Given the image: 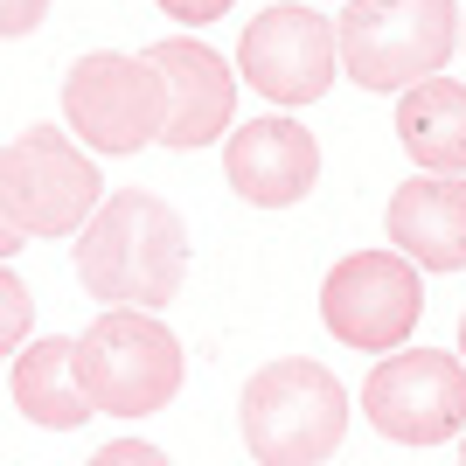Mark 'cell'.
<instances>
[{"label": "cell", "instance_id": "3", "mask_svg": "<svg viewBox=\"0 0 466 466\" xmlns=\"http://www.w3.org/2000/svg\"><path fill=\"white\" fill-rule=\"evenodd\" d=\"M244 446L258 466H320L349 431V390L307 355H279L244 383Z\"/></svg>", "mask_w": 466, "mask_h": 466}, {"label": "cell", "instance_id": "12", "mask_svg": "<svg viewBox=\"0 0 466 466\" xmlns=\"http://www.w3.org/2000/svg\"><path fill=\"white\" fill-rule=\"evenodd\" d=\"M390 251L425 272H466V181L418 175L390 188Z\"/></svg>", "mask_w": 466, "mask_h": 466}, {"label": "cell", "instance_id": "5", "mask_svg": "<svg viewBox=\"0 0 466 466\" xmlns=\"http://www.w3.org/2000/svg\"><path fill=\"white\" fill-rule=\"evenodd\" d=\"M0 209L21 237H70L97 209V167L56 126H35L0 147Z\"/></svg>", "mask_w": 466, "mask_h": 466}, {"label": "cell", "instance_id": "18", "mask_svg": "<svg viewBox=\"0 0 466 466\" xmlns=\"http://www.w3.org/2000/svg\"><path fill=\"white\" fill-rule=\"evenodd\" d=\"M154 7H160L167 21H216L230 0H154Z\"/></svg>", "mask_w": 466, "mask_h": 466}, {"label": "cell", "instance_id": "15", "mask_svg": "<svg viewBox=\"0 0 466 466\" xmlns=\"http://www.w3.org/2000/svg\"><path fill=\"white\" fill-rule=\"evenodd\" d=\"M28 320H35V299H28V286L0 265V355H15L21 341H28Z\"/></svg>", "mask_w": 466, "mask_h": 466}, {"label": "cell", "instance_id": "6", "mask_svg": "<svg viewBox=\"0 0 466 466\" xmlns=\"http://www.w3.org/2000/svg\"><path fill=\"white\" fill-rule=\"evenodd\" d=\"M370 425L397 446H439L466 425V362L446 349H404L362 383Z\"/></svg>", "mask_w": 466, "mask_h": 466}, {"label": "cell", "instance_id": "10", "mask_svg": "<svg viewBox=\"0 0 466 466\" xmlns=\"http://www.w3.org/2000/svg\"><path fill=\"white\" fill-rule=\"evenodd\" d=\"M147 70L160 77V139H167V147L195 154V147L223 139V126H230V112H237V77L209 42H195V35L154 42V49H147Z\"/></svg>", "mask_w": 466, "mask_h": 466}, {"label": "cell", "instance_id": "11", "mask_svg": "<svg viewBox=\"0 0 466 466\" xmlns=\"http://www.w3.org/2000/svg\"><path fill=\"white\" fill-rule=\"evenodd\" d=\"M223 167H230V188L244 195V202H258V209H292V202L320 181V147H313V133L292 126V118H251V126L230 133Z\"/></svg>", "mask_w": 466, "mask_h": 466}, {"label": "cell", "instance_id": "9", "mask_svg": "<svg viewBox=\"0 0 466 466\" xmlns=\"http://www.w3.org/2000/svg\"><path fill=\"white\" fill-rule=\"evenodd\" d=\"M237 70L272 105H313L334 84V28L313 7H265L237 42Z\"/></svg>", "mask_w": 466, "mask_h": 466}, {"label": "cell", "instance_id": "8", "mask_svg": "<svg viewBox=\"0 0 466 466\" xmlns=\"http://www.w3.org/2000/svg\"><path fill=\"white\" fill-rule=\"evenodd\" d=\"M425 313V292H418V265L397 251H355L341 258L320 286V320H328L334 341H349L362 355L397 349Z\"/></svg>", "mask_w": 466, "mask_h": 466}, {"label": "cell", "instance_id": "22", "mask_svg": "<svg viewBox=\"0 0 466 466\" xmlns=\"http://www.w3.org/2000/svg\"><path fill=\"white\" fill-rule=\"evenodd\" d=\"M460 21H466V15H460Z\"/></svg>", "mask_w": 466, "mask_h": 466}, {"label": "cell", "instance_id": "1", "mask_svg": "<svg viewBox=\"0 0 466 466\" xmlns=\"http://www.w3.org/2000/svg\"><path fill=\"white\" fill-rule=\"evenodd\" d=\"M77 279L105 307H139V313L167 307L188 279V223L160 195L118 188L77 230Z\"/></svg>", "mask_w": 466, "mask_h": 466}, {"label": "cell", "instance_id": "19", "mask_svg": "<svg viewBox=\"0 0 466 466\" xmlns=\"http://www.w3.org/2000/svg\"><path fill=\"white\" fill-rule=\"evenodd\" d=\"M21 251V230H15V223H7V209H0V265H7V258H15Z\"/></svg>", "mask_w": 466, "mask_h": 466}, {"label": "cell", "instance_id": "4", "mask_svg": "<svg viewBox=\"0 0 466 466\" xmlns=\"http://www.w3.org/2000/svg\"><path fill=\"white\" fill-rule=\"evenodd\" d=\"M460 42L452 0H349L334 56L362 91H410L418 77H439Z\"/></svg>", "mask_w": 466, "mask_h": 466}, {"label": "cell", "instance_id": "16", "mask_svg": "<svg viewBox=\"0 0 466 466\" xmlns=\"http://www.w3.org/2000/svg\"><path fill=\"white\" fill-rule=\"evenodd\" d=\"M84 466H175L160 446H147V439H118V446H105V452H91Z\"/></svg>", "mask_w": 466, "mask_h": 466}, {"label": "cell", "instance_id": "7", "mask_svg": "<svg viewBox=\"0 0 466 466\" xmlns=\"http://www.w3.org/2000/svg\"><path fill=\"white\" fill-rule=\"evenodd\" d=\"M63 118L70 133H84L97 154H139L160 139V77L147 70V56H77L63 77Z\"/></svg>", "mask_w": 466, "mask_h": 466}, {"label": "cell", "instance_id": "2", "mask_svg": "<svg viewBox=\"0 0 466 466\" xmlns=\"http://www.w3.org/2000/svg\"><path fill=\"white\" fill-rule=\"evenodd\" d=\"M70 370H77L84 404L112 410V418H154L167 397L181 390V341L167 334V320L139 307H105L91 328L70 341Z\"/></svg>", "mask_w": 466, "mask_h": 466}, {"label": "cell", "instance_id": "21", "mask_svg": "<svg viewBox=\"0 0 466 466\" xmlns=\"http://www.w3.org/2000/svg\"><path fill=\"white\" fill-rule=\"evenodd\" d=\"M460 466H466V446H460Z\"/></svg>", "mask_w": 466, "mask_h": 466}, {"label": "cell", "instance_id": "13", "mask_svg": "<svg viewBox=\"0 0 466 466\" xmlns=\"http://www.w3.org/2000/svg\"><path fill=\"white\" fill-rule=\"evenodd\" d=\"M397 139L425 175H466V84L418 77L397 97Z\"/></svg>", "mask_w": 466, "mask_h": 466}, {"label": "cell", "instance_id": "17", "mask_svg": "<svg viewBox=\"0 0 466 466\" xmlns=\"http://www.w3.org/2000/svg\"><path fill=\"white\" fill-rule=\"evenodd\" d=\"M49 15V0H0V35H28Z\"/></svg>", "mask_w": 466, "mask_h": 466}, {"label": "cell", "instance_id": "14", "mask_svg": "<svg viewBox=\"0 0 466 466\" xmlns=\"http://www.w3.org/2000/svg\"><path fill=\"white\" fill-rule=\"evenodd\" d=\"M15 404L42 431H77L91 418V404L77 390V370H70V341H28L15 355Z\"/></svg>", "mask_w": 466, "mask_h": 466}, {"label": "cell", "instance_id": "20", "mask_svg": "<svg viewBox=\"0 0 466 466\" xmlns=\"http://www.w3.org/2000/svg\"><path fill=\"white\" fill-rule=\"evenodd\" d=\"M460 355H466V320H460Z\"/></svg>", "mask_w": 466, "mask_h": 466}]
</instances>
